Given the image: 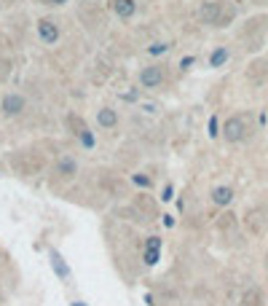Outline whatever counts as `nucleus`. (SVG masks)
I'll use <instances>...</instances> for the list:
<instances>
[{
	"label": "nucleus",
	"mask_w": 268,
	"mask_h": 306,
	"mask_svg": "<svg viewBox=\"0 0 268 306\" xmlns=\"http://www.w3.org/2000/svg\"><path fill=\"white\" fill-rule=\"evenodd\" d=\"M81 5H94V3H100V0H78Z\"/></svg>",
	"instance_id": "b1692460"
},
{
	"label": "nucleus",
	"mask_w": 268,
	"mask_h": 306,
	"mask_svg": "<svg viewBox=\"0 0 268 306\" xmlns=\"http://www.w3.org/2000/svg\"><path fill=\"white\" fill-rule=\"evenodd\" d=\"M166 49H169V43H166V41H156V43H150V46H148V54H150V57H159V54H164Z\"/></svg>",
	"instance_id": "4be33fe9"
},
{
	"label": "nucleus",
	"mask_w": 268,
	"mask_h": 306,
	"mask_svg": "<svg viewBox=\"0 0 268 306\" xmlns=\"http://www.w3.org/2000/svg\"><path fill=\"white\" fill-rule=\"evenodd\" d=\"M78 175H81V161L75 153H59L46 172V183L51 191H64L78 180Z\"/></svg>",
	"instance_id": "f257e3e1"
},
{
	"label": "nucleus",
	"mask_w": 268,
	"mask_h": 306,
	"mask_svg": "<svg viewBox=\"0 0 268 306\" xmlns=\"http://www.w3.org/2000/svg\"><path fill=\"white\" fill-rule=\"evenodd\" d=\"M35 5H43V8H49V11H59L64 8V5L70 3V0H32Z\"/></svg>",
	"instance_id": "aec40b11"
},
{
	"label": "nucleus",
	"mask_w": 268,
	"mask_h": 306,
	"mask_svg": "<svg viewBox=\"0 0 268 306\" xmlns=\"http://www.w3.org/2000/svg\"><path fill=\"white\" fill-rule=\"evenodd\" d=\"M62 129L67 132V137L75 140V145L81 151H94L97 148V132L91 129L86 116H81L78 110H67L62 116Z\"/></svg>",
	"instance_id": "7ed1b4c3"
},
{
	"label": "nucleus",
	"mask_w": 268,
	"mask_h": 306,
	"mask_svg": "<svg viewBox=\"0 0 268 306\" xmlns=\"http://www.w3.org/2000/svg\"><path fill=\"white\" fill-rule=\"evenodd\" d=\"M49 258H51V266H54V271L59 274V279H70V269L67 263H64V258L59 255L56 250H49Z\"/></svg>",
	"instance_id": "a211bd4d"
},
{
	"label": "nucleus",
	"mask_w": 268,
	"mask_h": 306,
	"mask_svg": "<svg viewBox=\"0 0 268 306\" xmlns=\"http://www.w3.org/2000/svg\"><path fill=\"white\" fill-rule=\"evenodd\" d=\"M8 164L19 177H35L46 169V156L35 153V148H22V151H11Z\"/></svg>",
	"instance_id": "39448f33"
},
{
	"label": "nucleus",
	"mask_w": 268,
	"mask_h": 306,
	"mask_svg": "<svg viewBox=\"0 0 268 306\" xmlns=\"http://www.w3.org/2000/svg\"><path fill=\"white\" fill-rule=\"evenodd\" d=\"M196 16H199V22L207 24V27L223 30V27H231V24L236 22V5H233L231 0H201Z\"/></svg>",
	"instance_id": "f03ea898"
},
{
	"label": "nucleus",
	"mask_w": 268,
	"mask_h": 306,
	"mask_svg": "<svg viewBox=\"0 0 268 306\" xmlns=\"http://www.w3.org/2000/svg\"><path fill=\"white\" fill-rule=\"evenodd\" d=\"M209 199H212L214 207H231L233 199H236V191H233L231 185H214V188L209 191Z\"/></svg>",
	"instance_id": "2eb2a0df"
},
{
	"label": "nucleus",
	"mask_w": 268,
	"mask_h": 306,
	"mask_svg": "<svg viewBox=\"0 0 268 306\" xmlns=\"http://www.w3.org/2000/svg\"><path fill=\"white\" fill-rule=\"evenodd\" d=\"M11 49H14V43H11V38L5 35L3 30H0V57H11Z\"/></svg>",
	"instance_id": "412c9836"
},
{
	"label": "nucleus",
	"mask_w": 268,
	"mask_h": 306,
	"mask_svg": "<svg viewBox=\"0 0 268 306\" xmlns=\"http://www.w3.org/2000/svg\"><path fill=\"white\" fill-rule=\"evenodd\" d=\"M166 81H169V65L159 62V59L142 65L140 73H137V83H140V89H145V91L161 89V86H166Z\"/></svg>",
	"instance_id": "6e6552de"
},
{
	"label": "nucleus",
	"mask_w": 268,
	"mask_h": 306,
	"mask_svg": "<svg viewBox=\"0 0 268 306\" xmlns=\"http://www.w3.org/2000/svg\"><path fill=\"white\" fill-rule=\"evenodd\" d=\"M70 306H83V301H73V304H70Z\"/></svg>",
	"instance_id": "393cba45"
},
{
	"label": "nucleus",
	"mask_w": 268,
	"mask_h": 306,
	"mask_svg": "<svg viewBox=\"0 0 268 306\" xmlns=\"http://www.w3.org/2000/svg\"><path fill=\"white\" fill-rule=\"evenodd\" d=\"M94 121H97V126H100L102 132H115L121 126V113L115 110L113 105H100Z\"/></svg>",
	"instance_id": "ddd939ff"
},
{
	"label": "nucleus",
	"mask_w": 268,
	"mask_h": 306,
	"mask_svg": "<svg viewBox=\"0 0 268 306\" xmlns=\"http://www.w3.org/2000/svg\"><path fill=\"white\" fill-rule=\"evenodd\" d=\"M14 73V57H0V83H5Z\"/></svg>",
	"instance_id": "6ab92c4d"
},
{
	"label": "nucleus",
	"mask_w": 268,
	"mask_h": 306,
	"mask_svg": "<svg viewBox=\"0 0 268 306\" xmlns=\"http://www.w3.org/2000/svg\"><path fill=\"white\" fill-rule=\"evenodd\" d=\"M32 32H35L38 43H43L46 49H54V46H59L64 41V24L51 14L38 16L35 24H32Z\"/></svg>",
	"instance_id": "423d86ee"
},
{
	"label": "nucleus",
	"mask_w": 268,
	"mask_h": 306,
	"mask_svg": "<svg viewBox=\"0 0 268 306\" xmlns=\"http://www.w3.org/2000/svg\"><path fill=\"white\" fill-rule=\"evenodd\" d=\"M107 8L121 24H129V22L137 19L140 5H137V0H107Z\"/></svg>",
	"instance_id": "f8f14e48"
},
{
	"label": "nucleus",
	"mask_w": 268,
	"mask_h": 306,
	"mask_svg": "<svg viewBox=\"0 0 268 306\" xmlns=\"http://www.w3.org/2000/svg\"><path fill=\"white\" fill-rule=\"evenodd\" d=\"M250 135H252L250 116H244V113H233V116H228L225 121L220 124V137H223L228 145L244 143V140L250 137Z\"/></svg>",
	"instance_id": "1a4fd4ad"
},
{
	"label": "nucleus",
	"mask_w": 268,
	"mask_h": 306,
	"mask_svg": "<svg viewBox=\"0 0 268 306\" xmlns=\"http://www.w3.org/2000/svg\"><path fill=\"white\" fill-rule=\"evenodd\" d=\"M220 135V121H217V116H212L209 118V137H217Z\"/></svg>",
	"instance_id": "5701e85b"
},
{
	"label": "nucleus",
	"mask_w": 268,
	"mask_h": 306,
	"mask_svg": "<svg viewBox=\"0 0 268 306\" xmlns=\"http://www.w3.org/2000/svg\"><path fill=\"white\" fill-rule=\"evenodd\" d=\"M129 177L123 172L113 169V167H102L97 169V191L105 199H113V202H121V199L129 196Z\"/></svg>",
	"instance_id": "20e7f679"
},
{
	"label": "nucleus",
	"mask_w": 268,
	"mask_h": 306,
	"mask_svg": "<svg viewBox=\"0 0 268 306\" xmlns=\"http://www.w3.org/2000/svg\"><path fill=\"white\" fill-rule=\"evenodd\" d=\"M126 215L137 223H150L159 218V202H156L148 191H137L126 204Z\"/></svg>",
	"instance_id": "0eeeda50"
},
{
	"label": "nucleus",
	"mask_w": 268,
	"mask_h": 306,
	"mask_svg": "<svg viewBox=\"0 0 268 306\" xmlns=\"http://www.w3.org/2000/svg\"><path fill=\"white\" fill-rule=\"evenodd\" d=\"M126 177H129V185H132V188H137V191H153V188H156V180L148 175V172L132 169Z\"/></svg>",
	"instance_id": "dca6fc26"
},
{
	"label": "nucleus",
	"mask_w": 268,
	"mask_h": 306,
	"mask_svg": "<svg viewBox=\"0 0 268 306\" xmlns=\"http://www.w3.org/2000/svg\"><path fill=\"white\" fill-rule=\"evenodd\" d=\"M161 247H164V242H161V236H148L145 244H142V263L145 266H156L161 261Z\"/></svg>",
	"instance_id": "4468645a"
},
{
	"label": "nucleus",
	"mask_w": 268,
	"mask_h": 306,
	"mask_svg": "<svg viewBox=\"0 0 268 306\" xmlns=\"http://www.w3.org/2000/svg\"><path fill=\"white\" fill-rule=\"evenodd\" d=\"M30 110V99L22 94V91L16 89H8L0 94V116L5 118V121H16V118L27 116Z\"/></svg>",
	"instance_id": "9d476101"
},
{
	"label": "nucleus",
	"mask_w": 268,
	"mask_h": 306,
	"mask_svg": "<svg viewBox=\"0 0 268 306\" xmlns=\"http://www.w3.org/2000/svg\"><path fill=\"white\" fill-rule=\"evenodd\" d=\"M78 19L83 22V27H86L89 32H102L105 24H107V19H105V8L100 3L94 5H81V11H78Z\"/></svg>",
	"instance_id": "9b49d317"
},
{
	"label": "nucleus",
	"mask_w": 268,
	"mask_h": 306,
	"mask_svg": "<svg viewBox=\"0 0 268 306\" xmlns=\"http://www.w3.org/2000/svg\"><path fill=\"white\" fill-rule=\"evenodd\" d=\"M228 59H231V51H228V46H217V49H212V54H209V68H212V70L225 68Z\"/></svg>",
	"instance_id": "f3484780"
}]
</instances>
